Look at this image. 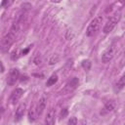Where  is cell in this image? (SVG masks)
<instances>
[{
	"instance_id": "obj_3",
	"label": "cell",
	"mask_w": 125,
	"mask_h": 125,
	"mask_svg": "<svg viewBox=\"0 0 125 125\" xmlns=\"http://www.w3.org/2000/svg\"><path fill=\"white\" fill-rule=\"evenodd\" d=\"M120 18H121L120 13H115V14H113V15L107 20L106 23H105L104 26L103 31H104V33H109V32L115 27V25H116V23L119 21Z\"/></svg>"
},
{
	"instance_id": "obj_16",
	"label": "cell",
	"mask_w": 125,
	"mask_h": 125,
	"mask_svg": "<svg viewBox=\"0 0 125 125\" xmlns=\"http://www.w3.org/2000/svg\"><path fill=\"white\" fill-rule=\"evenodd\" d=\"M76 123H77L76 117H71V118L68 120V124H69V125H75Z\"/></svg>"
},
{
	"instance_id": "obj_6",
	"label": "cell",
	"mask_w": 125,
	"mask_h": 125,
	"mask_svg": "<svg viewBox=\"0 0 125 125\" xmlns=\"http://www.w3.org/2000/svg\"><path fill=\"white\" fill-rule=\"evenodd\" d=\"M19 76H20L19 70L17 68H12L9 71V74H8V77H7V83H8V85L13 86L14 84H16V82L19 79Z\"/></svg>"
},
{
	"instance_id": "obj_21",
	"label": "cell",
	"mask_w": 125,
	"mask_h": 125,
	"mask_svg": "<svg viewBox=\"0 0 125 125\" xmlns=\"http://www.w3.org/2000/svg\"><path fill=\"white\" fill-rule=\"evenodd\" d=\"M1 68H2V70H1V71L3 72V71H4V66H3V63H2V62H1Z\"/></svg>"
},
{
	"instance_id": "obj_17",
	"label": "cell",
	"mask_w": 125,
	"mask_h": 125,
	"mask_svg": "<svg viewBox=\"0 0 125 125\" xmlns=\"http://www.w3.org/2000/svg\"><path fill=\"white\" fill-rule=\"evenodd\" d=\"M21 8H22L23 11L26 12V11H28V10L31 8V5H30V4H23V5L21 6Z\"/></svg>"
},
{
	"instance_id": "obj_1",
	"label": "cell",
	"mask_w": 125,
	"mask_h": 125,
	"mask_svg": "<svg viewBox=\"0 0 125 125\" xmlns=\"http://www.w3.org/2000/svg\"><path fill=\"white\" fill-rule=\"evenodd\" d=\"M19 30H20V22L15 21L13 23L11 29L9 30V32L1 40V50L2 51H6L11 47V45L14 43V41L17 37Z\"/></svg>"
},
{
	"instance_id": "obj_13",
	"label": "cell",
	"mask_w": 125,
	"mask_h": 125,
	"mask_svg": "<svg viewBox=\"0 0 125 125\" xmlns=\"http://www.w3.org/2000/svg\"><path fill=\"white\" fill-rule=\"evenodd\" d=\"M36 116H38L37 111H36V107H32V108H30V109H29V112H28L29 120L34 121V120L36 119Z\"/></svg>"
},
{
	"instance_id": "obj_15",
	"label": "cell",
	"mask_w": 125,
	"mask_h": 125,
	"mask_svg": "<svg viewBox=\"0 0 125 125\" xmlns=\"http://www.w3.org/2000/svg\"><path fill=\"white\" fill-rule=\"evenodd\" d=\"M81 64H82V67H83L85 70H89L90 67H91V62H90L89 60H84V61H82Z\"/></svg>"
},
{
	"instance_id": "obj_18",
	"label": "cell",
	"mask_w": 125,
	"mask_h": 125,
	"mask_svg": "<svg viewBox=\"0 0 125 125\" xmlns=\"http://www.w3.org/2000/svg\"><path fill=\"white\" fill-rule=\"evenodd\" d=\"M66 114H67V109L66 108H63L62 110V112H61V118H64L66 116Z\"/></svg>"
},
{
	"instance_id": "obj_11",
	"label": "cell",
	"mask_w": 125,
	"mask_h": 125,
	"mask_svg": "<svg viewBox=\"0 0 125 125\" xmlns=\"http://www.w3.org/2000/svg\"><path fill=\"white\" fill-rule=\"evenodd\" d=\"M125 86V73L120 77V79L118 80V82L116 83V87H115V91H120L123 87Z\"/></svg>"
},
{
	"instance_id": "obj_7",
	"label": "cell",
	"mask_w": 125,
	"mask_h": 125,
	"mask_svg": "<svg viewBox=\"0 0 125 125\" xmlns=\"http://www.w3.org/2000/svg\"><path fill=\"white\" fill-rule=\"evenodd\" d=\"M22 94H23V90L21 89V88H17L16 90H14V91L12 92V94H11V98H10L11 103H12L13 104H15L16 103H18V101L21 98Z\"/></svg>"
},
{
	"instance_id": "obj_4",
	"label": "cell",
	"mask_w": 125,
	"mask_h": 125,
	"mask_svg": "<svg viewBox=\"0 0 125 125\" xmlns=\"http://www.w3.org/2000/svg\"><path fill=\"white\" fill-rule=\"evenodd\" d=\"M114 54H115V45L112 44V45H110V46L104 52V54H103V56H102V62H104V63L108 62L109 61L112 60Z\"/></svg>"
},
{
	"instance_id": "obj_14",
	"label": "cell",
	"mask_w": 125,
	"mask_h": 125,
	"mask_svg": "<svg viewBox=\"0 0 125 125\" xmlns=\"http://www.w3.org/2000/svg\"><path fill=\"white\" fill-rule=\"evenodd\" d=\"M113 108H114V103H113V102L109 101V102H106V103H105V104H104V109H105L106 111H111V110H113Z\"/></svg>"
},
{
	"instance_id": "obj_20",
	"label": "cell",
	"mask_w": 125,
	"mask_h": 125,
	"mask_svg": "<svg viewBox=\"0 0 125 125\" xmlns=\"http://www.w3.org/2000/svg\"><path fill=\"white\" fill-rule=\"evenodd\" d=\"M62 0H51V2L52 3H60Z\"/></svg>"
},
{
	"instance_id": "obj_9",
	"label": "cell",
	"mask_w": 125,
	"mask_h": 125,
	"mask_svg": "<svg viewBox=\"0 0 125 125\" xmlns=\"http://www.w3.org/2000/svg\"><path fill=\"white\" fill-rule=\"evenodd\" d=\"M45 106H46V99L45 98H41L37 104V106H36V111H37V114L38 116L42 114L43 110L45 109Z\"/></svg>"
},
{
	"instance_id": "obj_2",
	"label": "cell",
	"mask_w": 125,
	"mask_h": 125,
	"mask_svg": "<svg viewBox=\"0 0 125 125\" xmlns=\"http://www.w3.org/2000/svg\"><path fill=\"white\" fill-rule=\"evenodd\" d=\"M102 21H103V18L101 16H98L96 18H94L91 22L89 23L88 27H87V30H86V35L87 36H93L100 28L101 24H102Z\"/></svg>"
},
{
	"instance_id": "obj_8",
	"label": "cell",
	"mask_w": 125,
	"mask_h": 125,
	"mask_svg": "<svg viewBox=\"0 0 125 125\" xmlns=\"http://www.w3.org/2000/svg\"><path fill=\"white\" fill-rule=\"evenodd\" d=\"M25 109H26V104H25L24 103L21 104L17 107V109H16L15 119H16V120H20V119L23 116V114H24V112H25Z\"/></svg>"
},
{
	"instance_id": "obj_5",
	"label": "cell",
	"mask_w": 125,
	"mask_h": 125,
	"mask_svg": "<svg viewBox=\"0 0 125 125\" xmlns=\"http://www.w3.org/2000/svg\"><path fill=\"white\" fill-rule=\"evenodd\" d=\"M78 84H79V79H78L77 77L71 78V79L65 84V86H64V88H63V90H62V93L68 94V93L72 92L73 90H75V89L77 88Z\"/></svg>"
},
{
	"instance_id": "obj_19",
	"label": "cell",
	"mask_w": 125,
	"mask_h": 125,
	"mask_svg": "<svg viewBox=\"0 0 125 125\" xmlns=\"http://www.w3.org/2000/svg\"><path fill=\"white\" fill-rule=\"evenodd\" d=\"M7 2H8V0H3V1H2V4H1V6H2V7H5V6L7 5V4H6Z\"/></svg>"
},
{
	"instance_id": "obj_10",
	"label": "cell",
	"mask_w": 125,
	"mask_h": 125,
	"mask_svg": "<svg viewBox=\"0 0 125 125\" xmlns=\"http://www.w3.org/2000/svg\"><path fill=\"white\" fill-rule=\"evenodd\" d=\"M45 122L49 125H53L55 123V111L54 109H50L46 115V118H45Z\"/></svg>"
},
{
	"instance_id": "obj_12",
	"label": "cell",
	"mask_w": 125,
	"mask_h": 125,
	"mask_svg": "<svg viewBox=\"0 0 125 125\" xmlns=\"http://www.w3.org/2000/svg\"><path fill=\"white\" fill-rule=\"evenodd\" d=\"M57 81H58V75H57L56 73H55V74H52V75L50 76V78L48 79V81H47V83H46V86L50 87V86L54 85Z\"/></svg>"
}]
</instances>
